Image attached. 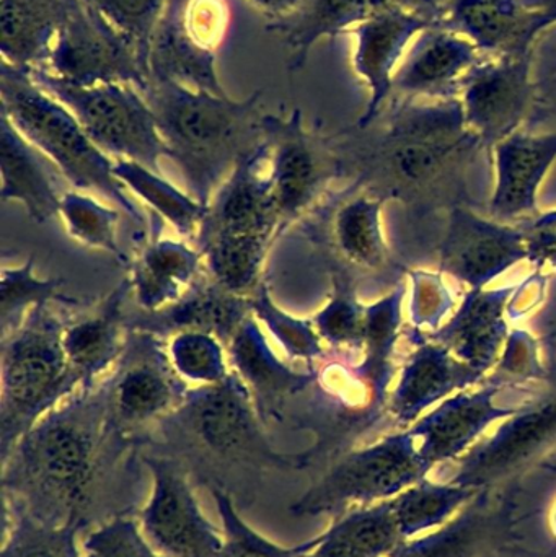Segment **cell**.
<instances>
[{
	"mask_svg": "<svg viewBox=\"0 0 556 557\" xmlns=\"http://www.w3.org/2000/svg\"><path fill=\"white\" fill-rule=\"evenodd\" d=\"M139 445L111 428L103 380L39 419L2 460V500L51 525L84 529L121 503Z\"/></svg>",
	"mask_w": 556,
	"mask_h": 557,
	"instance_id": "obj_1",
	"label": "cell"
},
{
	"mask_svg": "<svg viewBox=\"0 0 556 557\" xmlns=\"http://www.w3.org/2000/svg\"><path fill=\"white\" fill-rule=\"evenodd\" d=\"M267 425L234 372L225 382L189 388L183 405L157 425L159 454L178 461L208 490L248 496L264 471L306 470L309 450L283 454L271 444Z\"/></svg>",
	"mask_w": 556,
	"mask_h": 557,
	"instance_id": "obj_2",
	"label": "cell"
},
{
	"mask_svg": "<svg viewBox=\"0 0 556 557\" xmlns=\"http://www.w3.org/2000/svg\"><path fill=\"white\" fill-rule=\"evenodd\" d=\"M336 147L346 175L356 173L355 185L387 201L430 196L447 175L483 150L467 127L459 98H405L374 143H336Z\"/></svg>",
	"mask_w": 556,
	"mask_h": 557,
	"instance_id": "obj_3",
	"label": "cell"
},
{
	"mask_svg": "<svg viewBox=\"0 0 556 557\" xmlns=\"http://www.w3.org/2000/svg\"><path fill=\"white\" fill-rule=\"evenodd\" d=\"M144 98L156 117L169 159L193 198L208 206L242 159L264 144L261 94L245 100L150 78Z\"/></svg>",
	"mask_w": 556,
	"mask_h": 557,
	"instance_id": "obj_4",
	"label": "cell"
},
{
	"mask_svg": "<svg viewBox=\"0 0 556 557\" xmlns=\"http://www.w3.org/2000/svg\"><path fill=\"white\" fill-rule=\"evenodd\" d=\"M0 113L58 166L72 188L97 193L118 206L134 224L146 225L143 212L114 176V160L95 146L72 111L39 87L28 71L3 61Z\"/></svg>",
	"mask_w": 556,
	"mask_h": 557,
	"instance_id": "obj_5",
	"label": "cell"
},
{
	"mask_svg": "<svg viewBox=\"0 0 556 557\" xmlns=\"http://www.w3.org/2000/svg\"><path fill=\"white\" fill-rule=\"evenodd\" d=\"M69 318L51 305L36 307L25 323L2 337L0 458L49 411L78 392L62 336Z\"/></svg>",
	"mask_w": 556,
	"mask_h": 557,
	"instance_id": "obj_6",
	"label": "cell"
},
{
	"mask_svg": "<svg viewBox=\"0 0 556 557\" xmlns=\"http://www.w3.org/2000/svg\"><path fill=\"white\" fill-rule=\"evenodd\" d=\"M430 473L417 437L408 429L339 455L325 474L291 504L289 512L296 517H338L356 507L394 499Z\"/></svg>",
	"mask_w": 556,
	"mask_h": 557,
	"instance_id": "obj_7",
	"label": "cell"
},
{
	"mask_svg": "<svg viewBox=\"0 0 556 557\" xmlns=\"http://www.w3.org/2000/svg\"><path fill=\"white\" fill-rule=\"evenodd\" d=\"M29 74L39 87L72 111L95 146L108 157L131 160L160 173V159L169 157V149L139 88L129 84L82 87L45 71Z\"/></svg>",
	"mask_w": 556,
	"mask_h": 557,
	"instance_id": "obj_8",
	"label": "cell"
},
{
	"mask_svg": "<svg viewBox=\"0 0 556 557\" xmlns=\"http://www.w3.org/2000/svg\"><path fill=\"white\" fill-rule=\"evenodd\" d=\"M103 382L111 428L137 445L147 441V429L183 405L191 388L173 369L165 339L133 327Z\"/></svg>",
	"mask_w": 556,
	"mask_h": 557,
	"instance_id": "obj_9",
	"label": "cell"
},
{
	"mask_svg": "<svg viewBox=\"0 0 556 557\" xmlns=\"http://www.w3.org/2000/svg\"><path fill=\"white\" fill-rule=\"evenodd\" d=\"M263 131L268 180L283 235L304 215L312 214L330 185L346 175L345 162L335 139L307 129L300 110L287 117L264 114Z\"/></svg>",
	"mask_w": 556,
	"mask_h": 557,
	"instance_id": "obj_10",
	"label": "cell"
},
{
	"mask_svg": "<svg viewBox=\"0 0 556 557\" xmlns=\"http://www.w3.org/2000/svg\"><path fill=\"white\" fill-rule=\"evenodd\" d=\"M551 383L552 376L547 382H515L492 373L473 392L464 389L444 399L411 425L421 457L431 470L459 460L493 422L512 418L541 401Z\"/></svg>",
	"mask_w": 556,
	"mask_h": 557,
	"instance_id": "obj_11",
	"label": "cell"
},
{
	"mask_svg": "<svg viewBox=\"0 0 556 557\" xmlns=\"http://www.w3.org/2000/svg\"><path fill=\"white\" fill-rule=\"evenodd\" d=\"M45 72L82 87L129 84L143 90L150 78L133 42L87 0L69 13Z\"/></svg>",
	"mask_w": 556,
	"mask_h": 557,
	"instance_id": "obj_12",
	"label": "cell"
},
{
	"mask_svg": "<svg viewBox=\"0 0 556 557\" xmlns=\"http://www.w3.org/2000/svg\"><path fill=\"white\" fill-rule=\"evenodd\" d=\"M556 448V366L541 401L506 419L480 444L459 458L450 483L475 491L509 486Z\"/></svg>",
	"mask_w": 556,
	"mask_h": 557,
	"instance_id": "obj_13",
	"label": "cell"
},
{
	"mask_svg": "<svg viewBox=\"0 0 556 557\" xmlns=\"http://www.w3.org/2000/svg\"><path fill=\"white\" fill-rule=\"evenodd\" d=\"M152 493L140 512L147 539L166 557H222L224 536L206 519L185 468L159 451L140 455Z\"/></svg>",
	"mask_w": 556,
	"mask_h": 557,
	"instance_id": "obj_14",
	"label": "cell"
},
{
	"mask_svg": "<svg viewBox=\"0 0 556 557\" xmlns=\"http://www.w3.org/2000/svg\"><path fill=\"white\" fill-rule=\"evenodd\" d=\"M521 519L515 484L485 490L440 529L401 543L392 557H499L521 542Z\"/></svg>",
	"mask_w": 556,
	"mask_h": 557,
	"instance_id": "obj_15",
	"label": "cell"
},
{
	"mask_svg": "<svg viewBox=\"0 0 556 557\" xmlns=\"http://www.w3.org/2000/svg\"><path fill=\"white\" fill-rule=\"evenodd\" d=\"M532 54L486 55L464 82L459 100L467 127L483 150L518 133L534 101Z\"/></svg>",
	"mask_w": 556,
	"mask_h": 557,
	"instance_id": "obj_16",
	"label": "cell"
},
{
	"mask_svg": "<svg viewBox=\"0 0 556 557\" xmlns=\"http://www.w3.org/2000/svg\"><path fill=\"white\" fill-rule=\"evenodd\" d=\"M524 260L528 245L522 227L482 218L466 206L450 209L440 245V273L475 290Z\"/></svg>",
	"mask_w": 556,
	"mask_h": 557,
	"instance_id": "obj_17",
	"label": "cell"
},
{
	"mask_svg": "<svg viewBox=\"0 0 556 557\" xmlns=\"http://www.w3.org/2000/svg\"><path fill=\"white\" fill-rule=\"evenodd\" d=\"M267 143L245 157L212 196L196 234V247L214 240H267L280 235V219L274 209L268 175Z\"/></svg>",
	"mask_w": 556,
	"mask_h": 557,
	"instance_id": "obj_18",
	"label": "cell"
},
{
	"mask_svg": "<svg viewBox=\"0 0 556 557\" xmlns=\"http://www.w3.org/2000/svg\"><path fill=\"white\" fill-rule=\"evenodd\" d=\"M434 23L441 22L413 10L395 9L379 13L346 33L355 39L353 69L369 91L365 113L356 124L359 131L368 129L378 120L394 94L395 72L405 52Z\"/></svg>",
	"mask_w": 556,
	"mask_h": 557,
	"instance_id": "obj_19",
	"label": "cell"
},
{
	"mask_svg": "<svg viewBox=\"0 0 556 557\" xmlns=\"http://www.w3.org/2000/svg\"><path fill=\"white\" fill-rule=\"evenodd\" d=\"M486 58L462 33L434 23L405 52L394 77V94L405 98H459L464 82Z\"/></svg>",
	"mask_w": 556,
	"mask_h": 557,
	"instance_id": "obj_20",
	"label": "cell"
},
{
	"mask_svg": "<svg viewBox=\"0 0 556 557\" xmlns=\"http://www.w3.org/2000/svg\"><path fill=\"white\" fill-rule=\"evenodd\" d=\"M227 356L232 372L244 383L267 428L283 422L291 399L312 388L317 380L316 367L299 372L274 354L254 314L232 337Z\"/></svg>",
	"mask_w": 556,
	"mask_h": 557,
	"instance_id": "obj_21",
	"label": "cell"
},
{
	"mask_svg": "<svg viewBox=\"0 0 556 557\" xmlns=\"http://www.w3.org/2000/svg\"><path fill=\"white\" fill-rule=\"evenodd\" d=\"M450 2L453 0H304L293 15L271 22L270 29L283 36L291 51L289 67L300 69L317 42L346 35L379 13L413 10L443 22Z\"/></svg>",
	"mask_w": 556,
	"mask_h": 557,
	"instance_id": "obj_22",
	"label": "cell"
},
{
	"mask_svg": "<svg viewBox=\"0 0 556 557\" xmlns=\"http://www.w3.org/2000/svg\"><path fill=\"white\" fill-rule=\"evenodd\" d=\"M407 336L413 350L387 403V411L398 425L413 424L431 406L485 380L424 331L411 326Z\"/></svg>",
	"mask_w": 556,
	"mask_h": 557,
	"instance_id": "obj_23",
	"label": "cell"
},
{
	"mask_svg": "<svg viewBox=\"0 0 556 557\" xmlns=\"http://www.w3.org/2000/svg\"><path fill=\"white\" fill-rule=\"evenodd\" d=\"M495 191L490 199V218L509 224L538 218L539 189L556 162V133H515L496 144Z\"/></svg>",
	"mask_w": 556,
	"mask_h": 557,
	"instance_id": "obj_24",
	"label": "cell"
},
{
	"mask_svg": "<svg viewBox=\"0 0 556 557\" xmlns=\"http://www.w3.org/2000/svg\"><path fill=\"white\" fill-rule=\"evenodd\" d=\"M387 199L349 186L326 206L319 237L339 263L359 273H379L392 263L391 250L382 228V208Z\"/></svg>",
	"mask_w": 556,
	"mask_h": 557,
	"instance_id": "obj_25",
	"label": "cell"
},
{
	"mask_svg": "<svg viewBox=\"0 0 556 557\" xmlns=\"http://www.w3.org/2000/svg\"><path fill=\"white\" fill-rule=\"evenodd\" d=\"M129 294V278H124L90 314L77 320L69 318L62 346L78 389L95 388L120 360L129 333V321L124 317Z\"/></svg>",
	"mask_w": 556,
	"mask_h": 557,
	"instance_id": "obj_26",
	"label": "cell"
},
{
	"mask_svg": "<svg viewBox=\"0 0 556 557\" xmlns=\"http://www.w3.org/2000/svg\"><path fill=\"white\" fill-rule=\"evenodd\" d=\"M512 292L515 287L467 292L449 323L430 331L428 337L486 379L511 333L505 317Z\"/></svg>",
	"mask_w": 556,
	"mask_h": 557,
	"instance_id": "obj_27",
	"label": "cell"
},
{
	"mask_svg": "<svg viewBox=\"0 0 556 557\" xmlns=\"http://www.w3.org/2000/svg\"><path fill=\"white\" fill-rule=\"evenodd\" d=\"M250 317V297L225 290L205 271L176 304L127 321L133 330L147 331L162 339L185 331H202L219 337L227 347Z\"/></svg>",
	"mask_w": 556,
	"mask_h": 557,
	"instance_id": "obj_28",
	"label": "cell"
},
{
	"mask_svg": "<svg viewBox=\"0 0 556 557\" xmlns=\"http://www.w3.org/2000/svg\"><path fill=\"white\" fill-rule=\"evenodd\" d=\"M163 222L159 215H150V238L129 264L131 294L144 313L176 304L202 276L205 268L198 248L159 237Z\"/></svg>",
	"mask_w": 556,
	"mask_h": 557,
	"instance_id": "obj_29",
	"label": "cell"
},
{
	"mask_svg": "<svg viewBox=\"0 0 556 557\" xmlns=\"http://www.w3.org/2000/svg\"><path fill=\"white\" fill-rule=\"evenodd\" d=\"M0 199L3 205L16 201L36 224L59 218L61 191L58 166L36 149L0 113Z\"/></svg>",
	"mask_w": 556,
	"mask_h": 557,
	"instance_id": "obj_30",
	"label": "cell"
},
{
	"mask_svg": "<svg viewBox=\"0 0 556 557\" xmlns=\"http://www.w3.org/2000/svg\"><path fill=\"white\" fill-rule=\"evenodd\" d=\"M443 25L472 39L486 55H529L547 26L521 0H453Z\"/></svg>",
	"mask_w": 556,
	"mask_h": 557,
	"instance_id": "obj_31",
	"label": "cell"
},
{
	"mask_svg": "<svg viewBox=\"0 0 556 557\" xmlns=\"http://www.w3.org/2000/svg\"><path fill=\"white\" fill-rule=\"evenodd\" d=\"M78 0H0V54L23 71H46L55 38Z\"/></svg>",
	"mask_w": 556,
	"mask_h": 557,
	"instance_id": "obj_32",
	"label": "cell"
},
{
	"mask_svg": "<svg viewBox=\"0 0 556 557\" xmlns=\"http://www.w3.org/2000/svg\"><path fill=\"white\" fill-rule=\"evenodd\" d=\"M404 542L391 499L335 517L326 532L302 543V556L392 557Z\"/></svg>",
	"mask_w": 556,
	"mask_h": 557,
	"instance_id": "obj_33",
	"label": "cell"
},
{
	"mask_svg": "<svg viewBox=\"0 0 556 557\" xmlns=\"http://www.w3.org/2000/svg\"><path fill=\"white\" fill-rule=\"evenodd\" d=\"M215 59V51L202 48L188 35L180 9L166 7L150 48V78L172 81L193 90L225 97L227 91L219 78Z\"/></svg>",
	"mask_w": 556,
	"mask_h": 557,
	"instance_id": "obj_34",
	"label": "cell"
},
{
	"mask_svg": "<svg viewBox=\"0 0 556 557\" xmlns=\"http://www.w3.org/2000/svg\"><path fill=\"white\" fill-rule=\"evenodd\" d=\"M404 282L372 305H366L365 344L361 359L353 363L359 379L382 401L388 403L387 389L395 375L394 357L401 327Z\"/></svg>",
	"mask_w": 556,
	"mask_h": 557,
	"instance_id": "obj_35",
	"label": "cell"
},
{
	"mask_svg": "<svg viewBox=\"0 0 556 557\" xmlns=\"http://www.w3.org/2000/svg\"><path fill=\"white\" fill-rule=\"evenodd\" d=\"M113 172L124 188L149 206L152 214L169 222L182 237H196L208 206L176 188L163 178L162 173L153 172L140 163L114 160Z\"/></svg>",
	"mask_w": 556,
	"mask_h": 557,
	"instance_id": "obj_36",
	"label": "cell"
},
{
	"mask_svg": "<svg viewBox=\"0 0 556 557\" xmlns=\"http://www.w3.org/2000/svg\"><path fill=\"white\" fill-rule=\"evenodd\" d=\"M482 491L450 481H418L392 499L395 519L405 540L440 529Z\"/></svg>",
	"mask_w": 556,
	"mask_h": 557,
	"instance_id": "obj_37",
	"label": "cell"
},
{
	"mask_svg": "<svg viewBox=\"0 0 556 557\" xmlns=\"http://www.w3.org/2000/svg\"><path fill=\"white\" fill-rule=\"evenodd\" d=\"M323 344L335 352H361L365 344L366 305L356 292L355 281L348 271H332V294L329 301L312 318Z\"/></svg>",
	"mask_w": 556,
	"mask_h": 557,
	"instance_id": "obj_38",
	"label": "cell"
},
{
	"mask_svg": "<svg viewBox=\"0 0 556 557\" xmlns=\"http://www.w3.org/2000/svg\"><path fill=\"white\" fill-rule=\"evenodd\" d=\"M61 288V278L36 276L33 257L20 267H3L0 271V337L15 333L36 307L74 304Z\"/></svg>",
	"mask_w": 556,
	"mask_h": 557,
	"instance_id": "obj_39",
	"label": "cell"
},
{
	"mask_svg": "<svg viewBox=\"0 0 556 557\" xmlns=\"http://www.w3.org/2000/svg\"><path fill=\"white\" fill-rule=\"evenodd\" d=\"M59 218L62 219L69 237L90 250L103 251L118 263L127 267L129 258L118 242L120 209L104 206L81 191H65L61 198Z\"/></svg>",
	"mask_w": 556,
	"mask_h": 557,
	"instance_id": "obj_40",
	"label": "cell"
},
{
	"mask_svg": "<svg viewBox=\"0 0 556 557\" xmlns=\"http://www.w3.org/2000/svg\"><path fill=\"white\" fill-rule=\"evenodd\" d=\"M250 305L255 320L280 344L289 362L313 367L317 360L326 356L325 344L317 333L312 318H297L283 310L271 297L267 282H261L251 295Z\"/></svg>",
	"mask_w": 556,
	"mask_h": 557,
	"instance_id": "obj_41",
	"label": "cell"
},
{
	"mask_svg": "<svg viewBox=\"0 0 556 557\" xmlns=\"http://www.w3.org/2000/svg\"><path fill=\"white\" fill-rule=\"evenodd\" d=\"M10 530L3 533L0 557H81L75 525H51L2 500Z\"/></svg>",
	"mask_w": 556,
	"mask_h": 557,
	"instance_id": "obj_42",
	"label": "cell"
},
{
	"mask_svg": "<svg viewBox=\"0 0 556 557\" xmlns=\"http://www.w3.org/2000/svg\"><path fill=\"white\" fill-rule=\"evenodd\" d=\"M166 349L173 369L191 388L219 385L231 376L227 347L212 334L185 331L170 337Z\"/></svg>",
	"mask_w": 556,
	"mask_h": 557,
	"instance_id": "obj_43",
	"label": "cell"
},
{
	"mask_svg": "<svg viewBox=\"0 0 556 557\" xmlns=\"http://www.w3.org/2000/svg\"><path fill=\"white\" fill-rule=\"evenodd\" d=\"M87 2L133 42L144 67L150 75V48L170 0H87Z\"/></svg>",
	"mask_w": 556,
	"mask_h": 557,
	"instance_id": "obj_44",
	"label": "cell"
},
{
	"mask_svg": "<svg viewBox=\"0 0 556 557\" xmlns=\"http://www.w3.org/2000/svg\"><path fill=\"white\" fill-rule=\"evenodd\" d=\"M224 529V553L222 557H304L302 545L284 548L255 532L244 519L235 503L222 490H209Z\"/></svg>",
	"mask_w": 556,
	"mask_h": 557,
	"instance_id": "obj_45",
	"label": "cell"
},
{
	"mask_svg": "<svg viewBox=\"0 0 556 557\" xmlns=\"http://www.w3.org/2000/svg\"><path fill=\"white\" fill-rule=\"evenodd\" d=\"M84 557H162L146 542L136 520L118 516L91 530L82 543Z\"/></svg>",
	"mask_w": 556,
	"mask_h": 557,
	"instance_id": "obj_46",
	"label": "cell"
},
{
	"mask_svg": "<svg viewBox=\"0 0 556 557\" xmlns=\"http://www.w3.org/2000/svg\"><path fill=\"white\" fill-rule=\"evenodd\" d=\"M411 281L410 313L411 326L436 331L441 321L453 310L456 300L441 273L431 271H408Z\"/></svg>",
	"mask_w": 556,
	"mask_h": 557,
	"instance_id": "obj_47",
	"label": "cell"
},
{
	"mask_svg": "<svg viewBox=\"0 0 556 557\" xmlns=\"http://www.w3.org/2000/svg\"><path fill=\"white\" fill-rule=\"evenodd\" d=\"M493 375L515 382H547L552 367L542 363L539 341L528 331L515 330L509 333Z\"/></svg>",
	"mask_w": 556,
	"mask_h": 557,
	"instance_id": "obj_48",
	"label": "cell"
},
{
	"mask_svg": "<svg viewBox=\"0 0 556 557\" xmlns=\"http://www.w3.org/2000/svg\"><path fill=\"white\" fill-rule=\"evenodd\" d=\"M176 9H180L182 22L188 35L202 48L218 51L231 22L227 2L225 0H185V3Z\"/></svg>",
	"mask_w": 556,
	"mask_h": 557,
	"instance_id": "obj_49",
	"label": "cell"
},
{
	"mask_svg": "<svg viewBox=\"0 0 556 557\" xmlns=\"http://www.w3.org/2000/svg\"><path fill=\"white\" fill-rule=\"evenodd\" d=\"M528 245V261L538 270H556V209L521 225Z\"/></svg>",
	"mask_w": 556,
	"mask_h": 557,
	"instance_id": "obj_50",
	"label": "cell"
},
{
	"mask_svg": "<svg viewBox=\"0 0 556 557\" xmlns=\"http://www.w3.org/2000/svg\"><path fill=\"white\" fill-rule=\"evenodd\" d=\"M545 292H547V277L541 274V271L531 274L522 284L516 285L506 307V317L519 320L532 313L535 308L541 307Z\"/></svg>",
	"mask_w": 556,
	"mask_h": 557,
	"instance_id": "obj_51",
	"label": "cell"
},
{
	"mask_svg": "<svg viewBox=\"0 0 556 557\" xmlns=\"http://www.w3.org/2000/svg\"><path fill=\"white\" fill-rule=\"evenodd\" d=\"M248 2L257 7L264 15L271 16L274 22V20L293 15L302 5L304 0H248Z\"/></svg>",
	"mask_w": 556,
	"mask_h": 557,
	"instance_id": "obj_52",
	"label": "cell"
},
{
	"mask_svg": "<svg viewBox=\"0 0 556 557\" xmlns=\"http://www.w3.org/2000/svg\"><path fill=\"white\" fill-rule=\"evenodd\" d=\"M521 2L542 20L547 29L556 25V0H521Z\"/></svg>",
	"mask_w": 556,
	"mask_h": 557,
	"instance_id": "obj_53",
	"label": "cell"
},
{
	"mask_svg": "<svg viewBox=\"0 0 556 557\" xmlns=\"http://www.w3.org/2000/svg\"><path fill=\"white\" fill-rule=\"evenodd\" d=\"M499 557H556V555L551 552H535V549L524 548L522 543L519 542L516 545L509 546Z\"/></svg>",
	"mask_w": 556,
	"mask_h": 557,
	"instance_id": "obj_54",
	"label": "cell"
},
{
	"mask_svg": "<svg viewBox=\"0 0 556 557\" xmlns=\"http://www.w3.org/2000/svg\"><path fill=\"white\" fill-rule=\"evenodd\" d=\"M548 522H551L552 535H554V539L556 540V503L555 506L552 507L551 519H548Z\"/></svg>",
	"mask_w": 556,
	"mask_h": 557,
	"instance_id": "obj_55",
	"label": "cell"
},
{
	"mask_svg": "<svg viewBox=\"0 0 556 557\" xmlns=\"http://www.w3.org/2000/svg\"><path fill=\"white\" fill-rule=\"evenodd\" d=\"M183 3H185V0H170L169 5L182 7Z\"/></svg>",
	"mask_w": 556,
	"mask_h": 557,
	"instance_id": "obj_56",
	"label": "cell"
}]
</instances>
